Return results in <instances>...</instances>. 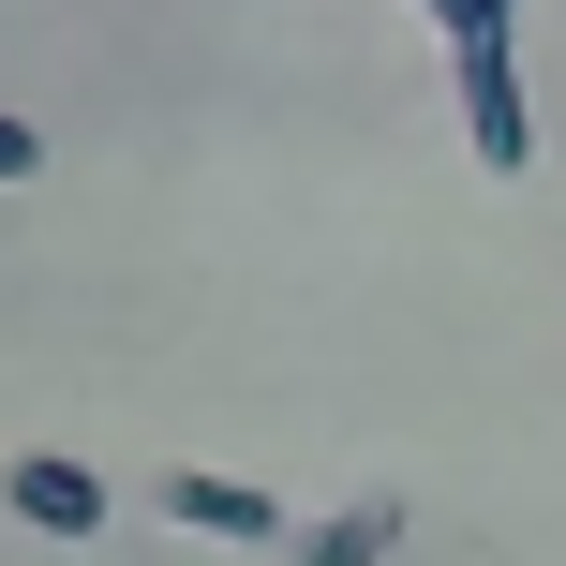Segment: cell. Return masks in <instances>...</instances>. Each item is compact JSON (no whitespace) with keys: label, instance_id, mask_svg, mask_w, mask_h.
Masks as SVG:
<instances>
[{"label":"cell","instance_id":"5","mask_svg":"<svg viewBox=\"0 0 566 566\" xmlns=\"http://www.w3.org/2000/svg\"><path fill=\"white\" fill-rule=\"evenodd\" d=\"M15 179H45V119H15V105H0V195H15Z\"/></svg>","mask_w":566,"mask_h":566},{"label":"cell","instance_id":"1","mask_svg":"<svg viewBox=\"0 0 566 566\" xmlns=\"http://www.w3.org/2000/svg\"><path fill=\"white\" fill-rule=\"evenodd\" d=\"M448 105H462V149H478L492 179L537 165V105H522V45H507V30H462V45H448Z\"/></svg>","mask_w":566,"mask_h":566},{"label":"cell","instance_id":"3","mask_svg":"<svg viewBox=\"0 0 566 566\" xmlns=\"http://www.w3.org/2000/svg\"><path fill=\"white\" fill-rule=\"evenodd\" d=\"M149 507L179 522V537H209V552H283V492L269 478H224V462H165V478H149Z\"/></svg>","mask_w":566,"mask_h":566},{"label":"cell","instance_id":"6","mask_svg":"<svg viewBox=\"0 0 566 566\" xmlns=\"http://www.w3.org/2000/svg\"><path fill=\"white\" fill-rule=\"evenodd\" d=\"M418 15H432V30H448V45H462V30H507L522 0H418Z\"/></svg>","mask_w":566,"mask_h":566},{"label":"cell","instance_id":"2","mask_svg":"<svg viewBox=\"0 0 566 566\" xmlns=\"http://www.w3.org/2000/svg\"><path fill=\"white\" fill-rule=\"evenodd\" d=\"M0 522L45 537V552H90L119 522V492H105V462H75V448H15V462H0Z\"/></svg>","mask_w":566,"mask_h":566},{"label":"cell","instance_id":"4","mask_svg":"<svg viewBox=\"0 0 566 566\" xmlns=\"http://www.w3.org/2000/svg\"><path fill=\"white\" fill-rule=\"evenodd\" d=\"M388 552H402V492H358V507L283 522V566H388Z\"/></svg>","mask_w":566,"mask_h":566}]
</instances>
